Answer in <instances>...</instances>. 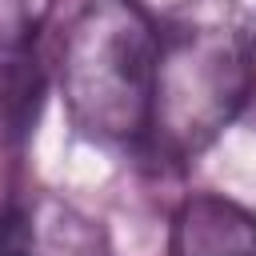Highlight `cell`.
I'll return each mask as SVG.
<instances>
[{
	"label": "cell",
	"instance_id": "cell-6",
	"mask_svg": "<svg viewBox=\"0 0 256 256\" xmlns=\"http://www.w3.org/2000/svg\"><path fill=\"white\" fill-rule=\"evenodd\" d=\"M52 0H0V56L32 52V40L40 36Z\"/></svg>",
	"mask_w": 256,
	"mask_h": 256
},
{
	"label": "cell",
	"instance_id": "cell-2",
	"mask_svg": "<svg viewBox=\"0 0 256 256\" xmlns=\"http://www.w3.org/2000/svg\"><path fill=\"white\" fill-rule=\"evenodd\" d=\"M156 28L132 0H88L60 44V96L72 124L100 144L148 132Z\"/></svg>",
	"mask_w": 256,
	"mask_h": 256
},
{
	"label": "cell",
	"instance_id": "cell-5",
	"mask_svg": "<svg viewBox=\"0 0 256 256\" xmlns=\"http://www.w3.org/2000/svg\"><path fill=\"white\" fill-rule=\"evenodd\" d=\"M40 104V68L32 52H8L0 56V132L24 136L36 120Z\"/></svg>",
	"mask_w": 256,
	"mask_h": 256
},
{
	"label": "cell",
	"instance_id": "cell-3",
	"mask_svg": "<svg viewBox=\"0 0 256 256\" xmlns=\"http://www.w3.org/2000/svg\"><path fill=\"white\" fill-rule=\"evenodd\" d=\"M0 256H108L100 228L56 196L0 212Z\"/></svg>",
	"mask_w": 256,
	"mask_h": 256
},
{
	"label": "cell",
	"instance_id": "cell-1",
	"mask_svg": "<svg viewBox=\"0 0 256 256\" xmlns=\"http://www.w3.org/2000/svg\"><path fill=\"white\" fill-rule=\"evenodd\" d=\"M256 88V16L240 0H180L156 32L148 132L160 152H204Z\"/></svg>",
	"mask_w": 256,
	"mask_h": 256
},
{
	"label": "cell",
	"instance_id": "cell-4",
	"mask_svg": "<svg viewBox=\"0 0 256 256\" xmlns=\"http://www.w3.org/2000/svg\"><path fill=\"white\" fill-rule=\"evenodd\" d=\"M168 256H256V212L216 192L188 196L172 216Z\"/></svg>",
	"mask_w": 256,
	"mask_h": 256
}]
</instances>
